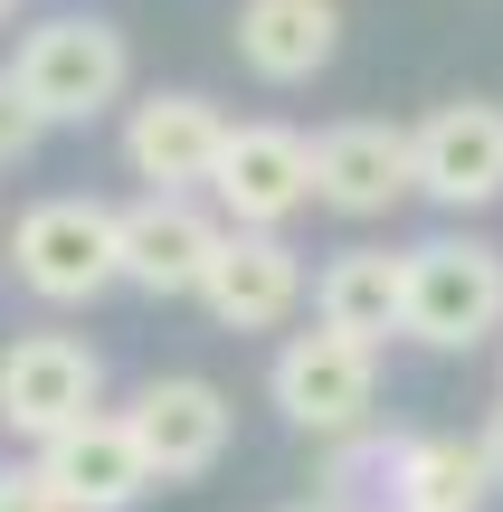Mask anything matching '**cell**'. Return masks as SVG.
<instances>
[{
	"label": "cell",
	"mask_w": 503,
	"mask_h": 512,
	"mask_svg": "<svg viewBox=\"0 0 503 512\" xmlns=\"http://www.w3.org/2000/svg\"><path fill=\"white\" fill-rule=\"evenodd\" d=\"M228 133H238V124H228L209 95L152 86V95H133V105H124V171L143 190H209Z\"/></svg>",
	"instance_id": "cell-7"
},
{
	"label": "cell",
	"mask_w": 503,
	"mask_h": 512,
	"mask_svg": "<svg viewBox=\"0 0 503 512\" xmlns=\"http://www.w3.org/2000/svg\"><path fill=\"white\" fill-rule=\"evenodd\" d=\"M38 133H48V124L29 114V95H19V76L0 67V171H10V162H29V152H38Z\"/></svg>",
	"instance_id": "cell-17"
},
{
	"label": "cell",
	"mask_w": 503,
	"mask_h": 512,
	"mask_svg": "<svg viewBox=\"0 0 503 512\" xmlns=\"http://www.w3.org/2000/svg\"><path fill=\"white\" fill-rule=\"evenodd\" d=\"M266 399H276V418L295 427V437H361L371 427V399H380V351L352 342V332L314 323V332H285L276 361H266Z\"/></svg>",
	"instance_id": "cell-3"
},
{
	"label": "cell",
	"mask_w": 503,
	"mask_h": 512,
	"mask_svg": "<svg viewBox=\"0 0 503 512\" xmlns=\"http://www.w3.org/2000/svg\"><path fill=\"white\" fill-rule=\"evenodd\" d=\"M124 418H133V437H143V456H152V475H162V484L209 475V465L228 456V437H238L228 389L200 380V370H162V380H143Z\"/></svg>",
	"instance_id": "cell-8"
},
{
	"label": "cell",
	"mask_w": 503,
	"mask_h": 512,
	"mask_svg": "<svg viewBox=\"0 0 503 512\" xmlns=\"http://www.w3.org/2000/svg\"><path fill=\"white\" fill-rule=\"evenodd\" d=\"M105 408V351L76 332H19L0 351V437L48 446Z\"/></svg>",
	"instance_id": "cell-4"
},
{
	"label": "cell",
	"mask_w": 503,
	"mask_h": 512,
	"mask_svg": "<svg viewBox=\"0 0 503 512\" xmlns=\"http://www.w3.org/2000/svg\"><path fill=\"white\" fill-rule=\"evenodd\" d=\"M228 48L266 86H304V76H323L342 57V0H238Z\"/></svg>",
	"instance_id": "cell-14"
},
{
	"label": "cell",
	"mask_w": 503,
	"mask_h": 512,
	"mask_svg": "<svg viewBox=\"0 0 503 512\" xmlns=\"http://www.w3.org/2000/svg\"><path fill=\"white\" fill-rule=\"evenodd\" d=\"M494 465L475 437H409L390 456V503L399 512H485Z\"/></svg>",
	"instance_id": "cell-16"
},
{
	"label": "cell",
	"mask_w": 503,
	"mask_h": 512,
	"mask_svg": "<svg viewBox=\"0 0 503 512\" xmlns=\"http://www.w3.org/2000/svg\"><path fill=\"white\" fill-rule=\"evenodd\" d=\"M295 512H342V503H295Z\"/></svg>",
	"instance_id": "cell-21"
},
{
	"label": "cell",
	"mask_w": 503,
	"mask_h": 512,
	"mask_svg": "<svg viewBox=\"0 0 503 512\" xmlns=\"http://www.w3.org/2000/svg\"><path fill=\"white\" fill-rule=\"evenodd\" d=\"M10 285L38 304H95L124 285V209L86 190H48L10 219Z\"/></svg>",
	"instance_id": "cell-1"
},
{
	"label": "cell",
	"mask_w": 503,
	"mask_h": 512,
	"mask_svg": "<svg viewBox=\"0 0 503 512\" xmlns=\"http://www.w3.org/2000/svg\"><path fill=\"white\" fill-rule=\"evenodd\" d=\"M200 304L219 332H276L304 304V256L285 247V228H228L219 256H209Z\"/></svg>",
	"instance_id": "cell-13"
},
{
	"label": "cell",
	"mask_w": 503,
	"mask_h": 512,
	"mask_svg": "<svg viewBox=\"0 0 503 512\" xmlns=\"http://www.w3.org/2000/svg\"><path fill=\"white\" fill-rule=\"evenodd\" d=\"M0 512H57V503L38 494V475H29V465H0Z\"/></svg>",
	"instance_id": "cell-18"
},
{
	"label": "cell",
	"mask_w": 503,
	"mask_h": 512,
	"mask_svg": "<svg viewBox=\"0 0 503 512\" xmlns=\"http://www.w3.org/2000/svg\"><path fill=\"white\" fill-rule=\"evenodd\" d=\"M228 219H209L190 190H143L124 209V285L133 294H200L209 285V256H219Z\"/></svg>",
	"instance_id": "cell-12"
},
{
	"label": "cell",
	"mask_w": 503,
	"mask_h": 512,
	"mask_svg": "<svg viewBox=\"0 0 503 512\" xmlns=\"http://www.w3.org/2000/svg\"><path fill=\"white\" fill-rule=\"evenodd\" d=\"M409 133H418V200H437V209L503 200V105L494 95H456Z\"/></svg>",
	"instance_id": "cell-11"
},
{
	"label": "cell",
	"mask_w": 503,
	"mask_h": 512,
	"mask_svg": "<svg viewBox=\"0 0 503 512\" xmlns=\"http://www.w3.org/2000/svg\"><path fill=\"white\" fill-rule=\"evenodd\" d=\"M475 446H485V465H494V494H503V408L485 418V437H475Z\"/></svg>",
	"instance_id": "cell-19"
},
{
	"label": "cell",
	"mask_w": 503,
	"mask_h": 512,
	"mask_svg": "<svg viewBox=\"0 0 503 512\" xmlns=\"http://www.w3.org/2000/svg\"><path fill=\"white\" fill-rule=\"evenodd\" d=\"M409 190H418V133L409 124L352 114V124L314 133V200L333 219H390Z\"/></svg>",
	"instance_id": "cell-10"
},
{
	"label": "cell",
	"mask_w": 503,
	"mask_h": 512,
	"mask_svg": "<svg viewBox=\"0 0 503 512\" xmlns=\"http://www.w3.org/2000/svg\"><path fill=\"white\" fill-rule=\"evenodd\" d=\"M503 332V247L485 238H418L409 247V342L475 351Z\"/></svg>",
	"instance_id": "cell-5"
},
{
	"label": "cell",
	"mask_w": 503,
	"mask_h": 512,
	"mask_svg": "<svg viewBox=\"0 0 503 512\" xmlns=\"http://www.w3.org/2000/svg\"><path fill=\"white\" fill-rule=\"evenodd\" d=\"M10 76H19V95H29V114L57 133V124H95V114H114L133 95V48H124L114 19L57 10V19H38V29H19Z\"/></svg>",
	"instance_id": "cell-2"
},
{
	"label": "cell",
	"mask_w": 503,
	"mask_h": 512,
	"mask_svg": "<svg viewBox=\"0 0 503 512\" xmlns=\"http://www.w3.org/2000/svg\"><path fill=\"white\" fill-rule=\"evenodd\" d=\"M209 200H219L228 228H285L314 209V143L285 124H238L209 171Z\"/></svg>",
	"instance_id": "cell-9"
},
{
	"label": "cell",
	"mask_w": 503,
	"mask_h": 512,
	"mask_svg": "<svg viewBox=\"0 0 503 512\" xmlns=\"http://www.w3.org/2000/svg\"><path fill=\"white\" fill-rule=\"evenodd\" d=\"M10 19H19V0H0V29H10Z\"/></svg>",
	"instance_id": "cell-20"
},
{
	"label": "cell",
	"mask_w": 503,
	"mask_h": 512,
	"mask_svg": "<svg viewBox=\"0 0 503 512\" xmlns=\"http://www.w3.org/2000/svg\"><path fill=\"white\" fill-rule=\"evenodd\" d=\"M314 323L352 332V342H399L409 332V256L390 247H342L333 266L314 275Z\"/></svg>",
	"instance_id": "cell-15"
},
{
	"label": "cell",
	"mask_w": 503,
	"mask_h": 512,
	"mask_svg": "<svg viewBox=\"0 0 503 512\" xmlns=\"http://www.w3.org/2000/svg\"><path fill=\"white\" fill-rule=\"evenodd\" d=\"M29 475H38V494H48L57 512H133L152 484H162L124 408H95L86 427H67V437L29 446Z\"/></svg>",
	"instance_id": "cell-6"
}]
</instances>
